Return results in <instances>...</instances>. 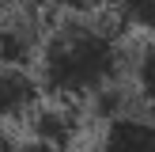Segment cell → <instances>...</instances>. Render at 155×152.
Instances as JSON below:
<instances>
[{"label": "cell", "mask_w": 155, "mask_h": 152, "mask_svg": "<svg viewBox=\"0 0 155 152\" xmlns=\"http://www.w3.org/2000/svg\"><path fill=\"white\" fill-rule=\"evenodd\" d=\"M121 23H106L102 15H64L45 30L42 53H38V80L53 103L87 106L95 95L125 84L133 68Z\"/></svg>", "instance_id": "6da1fadb"}, {"label": "cell", "mask_w": 155, "mask_h": 152, "mask_svg": "<svg viewBox=\"0 0 155 152\" xmlns=\"http://www.w3.org/2000/svg\"><path fill=\"white\" fill-rule=\"evenodd\" d=\"M45 27L38 8L23 4H4L0 8V65H23L42 53Z\"/></svg>", "instance_id": "7a4b0ae2"}, {"label": "cell", "mask_w": 155, "mask_h": 152, "mask_svg": "<svg viewBox=\"0 0 155 152\" xmlns=\"http://www.w3.org/2000/svg\"><path fill=\"white\" fill-rule=\"evenodd\" d=\"M45 88L30 68L23 65H0V122H23L42 110Z\"/></svg>", "instance_id": "3957f363"}, {"label": "cell", "mask_w": 155, "mask_h": 152, "mask_svg": "<svg viewBox=\"0 0 155 152\" xmlns=\"http://www.w3.org/2000/svg\"><path fill=\"white\" fill-rule=\"evenodd\" d=\"M98 152H155V118L136 110L106 122L98 133Z\"/></svg>", "instance_id": "277c9868"}, {"label": "cell", "mask_w": 155, "mask_h": 152, "mask_svg": "<svg viewBox=\"0 0 155 152\" xmlns=\"http://www.w3.org/2000/svg\"><path fill=\"white\" fill-rule=\"evenodd\" d=\"M76 129H80V122H76L72 106H64V103L42 106V110L30 118V141L68 152V148H72V141H76Z\"/></svg>", "instance_id": "5b68a950"}, {"label": "cell", "mask_w": 155, "mask_h": 152, "mask_svg": "<svg viewBox=\"0 0 155 152\" xmlns=\"http://www.w3.org/2000/svg\"><path fill=\"white\" fill-rule=\"evenodd\" d=\"M129 76H133V91H136L140 110L148 114V118H155V42H144L140 50H136Z\"/></svg>", "instance_id": "8992f818"}, {"label": "cell", "mask_w": 155, "mask_h": 152, "mask_svg": "<svg viewBox=\"0 0 155 152\" xmlns=\"http://www.w3.org/2000/svg\"><path fill=\"white\" fill-rule=\"evenodd\" d=\"M121 27H136L155 42V0H106Z\"/></svg>", "instance_id": "52a82bcc"}, {"label": "cell", "mask_w": 155, "mask_h": 152, "mask_svg": "<svg viewBox=\"0 0 155 152\" xmlns=\"http://www.w3.org/2000/svg\"><path fill=\"white\" fill-rule=\"evenodd\" d=\"M49 8H61L64 15H98L106 0H45Z\"/></svg>", "instance_id": "ba28073f"}, {"label": "cell", "mask_w": 155, "mask_h": 152, "mask_svg": "<svg viewBox=\"0 0 155 152\" xmlns=\"http://www.w3.org/2000/svg\"><path fill=\"white\" fill-rule=\"evenodd\" d=\"M19 152H64V148H49V144H38V141H27V144H19Z\"/></svg>", "instance_id": "9c48e42d"}, {"label": "cell", "mask_w": 155, "mask_h": 152, "mask_svg": "<svg viewBox=\"0 0 155 152\" xmlns=\"http://www.w3.org/2000/svg\"><path fill=\"white\" fill-rule=\"evenodd\" d=\"M0 152H19V148H15V144H12V137L4 133V129H0Z\"/></svg>", "instance_id": "30bf717a"}, {"label": "cell", "mask_w": 155, "mask_h": 152, "mask_svg": "<svg viewBox=\"0 0 155 152\" xmlns=\"http://www.w3.org/2000/svg\"><path fill=\"white\" fill-rule=\"evenodd\" d=\"M0 8H4V0H0Z\"/></svg>", "instance_id": "8fae6325"}]
</instances>
